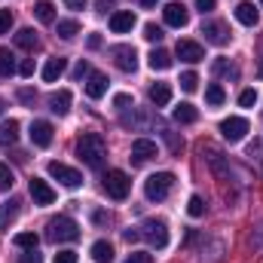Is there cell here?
<instances>
[{"instance_id":"1","label":"cell","mask_w":263,"mask_h":263,"mask_svg":"<svg viewBox=\"0 0 263 263\" xmlns=\"http://www.w3.org/2000/svg\"><path fill=\"white\" fill-rule=\"evenodd\" d=\"M77 156H80L89 168H101V162H104V156H107V144H104V138H101L98 132H86V135H80V141H77Z\"/></svg>"},{"instance_id":"2","label":"cell","mask_w":263,"mask_h":263,"mask_svg":"<svg viewBox=\"0 0 263 263\" xmlns=\"http://www.w3.org/2000/svg\"><path fill=\"white\" fill-rule=\"evenodd\" d=\"M46 236L52 239V242H77L80 239V227H77V220L73 217H67V214H59V217H52L49 223H46Z\"/></svg>"},{"instance_id":"3","label":"cell","mask_w":263,"mask_h":263,"mask_svg":"<svg viewBox=\"0 0 263 263\" xmlns=\"http://www.w3.org/2000/svg\"><path fill=\"white\" fill-rule=\"evenodd\" d=\"M172 187H175V175H172V172H156V175L147 178V184H144V196L150 199V202H162V199L168 196Z\"/></svg>"},{"instance_id":"4","label":"cell","mask_w":263,"mask_h":263,"mask_svg":"<svg viewBox=\"0 0 263 263\" xmlns=\"http://www.w3.org/2000/svg\"><path fill=\"white\" fill-rule=\"evenodd\" d=\"M141 239H147L150 248H165V245H168V227H165V220H156V217L144 220Z\"/></svg>"},{"instance_id":"5","label":"cell","mask_w":263,"mask_h":263,"mask_svg":"<svg viewBox=\"0 0 263 263\" xmlns=\"http://www.w3.org/2000/svg\"><path fill=\"white\" fill-rule=\"evenodd\" d=\"M104 190H107V196H110V199L123 202V199L129 196V190H132L129 175H126V172H120V168L107 172V175H104Z\"/></svg>"},{"instance_id":"6","label":"cell","mask_w":263,"mask_h":263,"mask_svg":"<svg viewBox=\"0 0 263 263\" xmlns=\"http://www.w3.org/2000/svg\"><path fill=\"white\" fill-rule=\"evenodd\" d=\"M49 175H52L62 187H67V190H77V187L83 184V175H80L77 168L65 165V162H49Z\"/></svg>"},{"instance_id":"7","label":"cell","mask_w":263,"mask_h":263,"mask_svg":"<svg viewBox=\"0 0 263 263\" xmlns=\"http://www.w3.org/2000/svg\"><path fill=\"white\" fill-rule=\"evenodd\" d=\"M202 153H208L205 159H208L214 178H217V181H227V178H230V162L223 159V153H220L217 147H211V144H202Z\"/></svg>"},{"instance_id":"8","label":"cell","mask_w":263,"mask_h":263,"mask_svg":"<svg viewBox=\"0 0 263 263\" xmlns=\"http://www.w3.org/2000/svg\"><path fill=\"white\" fill-rule=\"evenodd\" d=\"M220 135H223L230 144L242 141V138L248 135V120H245V117H227V120L220 123Z\"/></svg>"},{"instance_id":"9","label":"cell","mask_w":263,"mask_h":263,"mask_svg":"<svg viewBox=\"0 0 263 263\" xmlns=\"http://www.w3.org/2000/svg\"><path fill=\"white\" fill-rule=\"evenodd\" d=\"M156 156V141H150V138H138V141H132V165H144V162H150Z\"/></svg>"},{"instance_id":"10","label":"cell","mask_w":263,"mask_h":263,"mask_svg":"<svg viewBox=\"0 0 263 263\" xmlns=\"http://www.w3.org/2000/svg\"><path fill=\"white\" fill-rule=\"evenodd\" d=\"M110 55H114L117 67H120V70H126V73H132V70L138 67V52H135V46H129V43L114 46V49H110Z\"/></svg>"},{"instance_id":"11","label":"cell","mask_w":263,"mask_h":263,"mask_svg":"<svg viewBox=\"0 0 263 263\" xmlns=\"http://www.w3.org/2000/svg\"><path fill=\"white\" fill-rule=\"evenodd\" d=\"M202 34H205V40L208 43H214V46H227L230 43V28L223 25V22H205L202 25Z\"/></svg>"},{"instance_id":"12","label":"cell","mask_w":263,"mask_h":263,"mask_svg":"<svg viewBox=\"0 0 263 263\" xmlns=\"http://www.w3.org/2000/svg\"><path fill=\"white\" fill-rule=\"evenodd\" d=\"M28 190H31V199H34V205H52V202H55V190H52V187H49L43 178H31Z\"/></svg>"},{"instance_id":"13","label":"cell","mask_w":263,"mask_h":263,"mask_svg":"<svg viewBox=\"0 0 263 263\" xmlns=\"http://www.w3.org/2000/svg\"><path fill=\"white\" fill-rule=\"evenodd\" d=\"M175 52H178V59H181V62H187V65H196V62L205 59V49L199 46L196 40H178Z\"/></svg>"},{"instance_id":"14","label":"cell","mask_w":263,"mask_h":263,"mask_svg":"<svg viewBox=\"0 0 263 263\" xmlns=\"http://www.w3.org/2000/svg\"><path fill=\"white\" fill-rule=\"evenodd\" d=\"M28 135H31V144H34V147H49V144H52V123L34 120Z\"/></svg>"},{"instance_id":"15","label":"cell","mask_w":263,"mask_h":263,"mask_svg":"<svg viewBox=\"0 0 263 263\" xmlns=\"http://www.w3.org/2000/svg\"><path fill=\"white\" fill-rule=\"evenodd\" d=\"M162 18H165V25H172V28H184V25L190 22V12H187L184 3H168V6L162 9Z\"/></svg>"},{"instance_id":"16","label":"cell","mask_w":263,"mask_h":263,"mask_svg":"<svg viewBox=\"0 0 263 263\" xmlns=\"http://www.w3.org/2000/svg\"><path fill=\"white\" fill-rule=\"evenodd\" d=\"M132 28H135V12L132 9H120V12L110 15V31L114 34H129Z\"/></svg>"},{"instance_id":"17","label":"cell","mask_w":263,"mask_h":263,"mask_svg":"<svg viewBox=\"0 0 263 263\" xmlns=\"http://www.w3.org/2000/svg\"><path fill=\"white\" fill-rule=\"evenodd\" d=\"M104 92H107V77L98 73V70H92L89 73V83H86V95L89 98H104Z\"/></svg>"},{"instance_id":"18","label":"cell","mask_w":263,"mask_h":263,"mask_svg":"<svg viewBox=\"0 0 263 263\" xmlns=\"http://www.w3.org/2000/svg\"><path fill=\"white\" fill-rule=\"evenodd\" d=\"M49 110L59 114V117H65L67 110H70V92L67 89H59V92L49 95Z\"/></svg>"},{"instance_id":"19","label":"cell","mask_w":263,"mask_h":263,"mask_svg":"<svg viewBox=\"0 0 263 263\" xmlns=\"http://www.w3.org/2000/svg\"><path fill=\"white\" fill-rule=\"evenodd\" d=\"M236 18H239L245 28H254V25L260 22V12L254 9V3H239V6H236Z\"/></svg>"},{"instance_id":"20","label":"cell","mask_w":263,"mask_h":263,"mask_svg":"<svg viewBox=\"0 0 263 263\" xmlns=\"http://www.w3.org/2000/svg\"><path fill=\"white\" fill-rule=\"evenodd\" d=\"M147 65H150V70H168V67L175 65V59H172V52H165V49H153V52L147 55Z\"/></svg>"},{"instance_id":"21","label":"cell","mask_w":263,"mask_h":263,"mask_svg":"<svg viewBox=\"0 0 263 263\" xmlns=\"http://www.w3.org/2000/svg\"><path fill=\"white\" fill-rule=\"evenodd\" d=\"M150 101H153L156 107H165V104L172 101V86H168V83H153V86H150Z\"/></svg>"},{"instance_id":"22","label":"cell","mask_w":263,"mask_h":263,"mask_svg":"<svg viewBox=\"0 0 263 263\" xmlns=\"http://www.w3.org/2000/svg\"><path fill=\"white\" fill-rule=\"evenodd\" d=\"M15 217H18V202H15V199L3 202V205H0V233H6Z\"/></svg>"},{"instance_id":"23","label":"cell","mask_w":263,"mask_h":263,"mask_svg":"<svg viewBox=\"0 0 263 263\" xmlns=\"http://www.w3.org/2000/svg\"><path fill=\"white\" fill-rule=\"evenodd\" d=\"M65 67H67L65 59H59V55H55V59H49L46 67H43V80H46V83H55V80L65 73Z\"/></svg>"},{"instance_id":"24","label":"cell","mask_w":263,"mask_h":263,"mask_svg":"<svg viewBox=\"0 0 263 263\" xmlns=\"http://www.w3.org/2000/svg\"><path fill=\"white\" fill-rule=\"evenodd\" d=\"M34 15H37L43 25H52V22H55V6H52V0H37V3H34Z\"/></svg>"},{"instance_id":"25","label":"cell","mask_w":263,"mask_h":263,"mask_svg":"<svg viewBox=\"0 0 263 263\" xmlns=\"http://www.w3.org/2000/svg\"><path fill=\"white\" fill-rule=\"evenodd\" d=\"M92 260L95 263H114V245L104 242V239L95 242V245H92Z\"/></svg>"},{"instance_id":"26","label":"cell","mask_w":263,"mask_h":263,"mask_svg":"<svg viewBox=\"0 0 263 263\" xmlns=\"http://www.w3.org/2000/svg\"><path fill=\"white\" fill-rule=\"evenodd\" d=\"M196 120H199V110L193 104H178V107H175V123L190 126V123H196Z\"/></svg>"},{"instance_id":"27","label":"cell","mask_w":263,"mask_h":263,"mask_svg":"<svg viewBox=\"0 0 263 263\" xmlns=\"http://www.w3.org/2000/svg\"><path fill=\"white\" fill-rule=\"evenodd\" d=\"M18 141V123L15 120H3L0 123V144L6 147V144H15Z\"/></svg>"},{"instance_id":"28","label":"cell","mask_w":263,"mask_h":263,"mask_svg":"<svg viewBox=\"0 0 263 263\" xmlns=\"http://www.w3.org/2000/svg\"><path fill=\"white\" fill-rule=\"evenodd\" d=\"M205 101H208L211 107H220V104L227 101V92H223V86H217V83H211V86L205 89Z\"/></svg>"},{"instance_id":"29","label":"cell","mask_w":263,"mask_h":263,"mask_svg":"<svg viewBox=\"0 0 263 263\" xmlns=\"http://www.w3.org/2000/svg\"><path fill=\"white\" fill-rule=\"evenodd\" d=\"M12 73H15V55L0 46V77H12Z\"/></svg>"},{"instance_id":"30","label":"cell","mask_w":263,"mask_h":263,"mask_svg":"<svg viewBox=\"0 0 263 263\" xmlns=\"http://www.w3.org/2000/svg\"><path fill=\"white\" fill-rule=\"evenodd\" d=\"M15 46H22V49H37V34H34L31 28H22V31L15 34Z\"/></svg>"},{"instance_id":"31","label":"cell","mask_w":263,"mask_h":263,"mask_svg":"<svg viewBox=\"0 0 263 263\" xmlns=\"http://www.w3.org/2000/svg\"><path fill=\"white\" fill-rule=\"evenodd\" d=\"M15 248H22V251H34L37 245H40V239H37V233H18L15 239Z\"/></svg>"},{"instance_id":"32","label":"cell","mask_w":263,"mask_h":263,"mask_svg":"<svg viewBox=\"0 0 263 263\" xmlns=\"http://www.w3.org/2000/svg\"><path fill=\"white\" fill-rule=\"evenodd\" d=\"M77 34H80V22H73V18L59 22V37H62V40H73Z\"/></svg>"},{"instance_id":"33","label":"cell","mask_w":263,"mask_h":263,"mask_svg":"<svg viewBox=\"0 0 263 263\" xmlns=\"http://www.w3.org/2000/svg\"><path fill=\"white\" fill-rule=\"evenodd\" d=\"M187 211H190V217H202V214H205V199L202 196H190Z\"/></svg>"},{"instance_id":"34","label":"cell","mask_w":263,"mask_h":263,"mask_svg":"<svg viewBox=\"0 0 263 263\" xmlns=\"http://www.w3.org/2000/svg\"><path fill=\"white\" fill-rule=\"evenodd\" d=\"M144 37H147L150 43H159V40H162L165 34H162V28H159V25H153V22H147V25H144Z\"/></svg>"},{"instance_id":"35","label":"cell","mask_w":263,"mask_h":263,"mask_svg":"<svg viewBox=\"0 0 263 263\" xmlns=\"http://www.w3.org/2000/svg\"><path fill=\"white\" fill-rule=\"evenodd\" d=\"M196 86H199V77L193 73V70L181 73V89H184V92H196Z\"/></svg>"},{"instance_id":"36","label":"cell","mask_w":263,"mask_h":263,"mask_svg":"<svg viewBox=\"0 0 263 263\" xmlns=\"http://www.w3.org/2000/svg\"><path fill=\"white\" fill-rule=\"evenodd\" d=\"M12 184H15V178H12L9 165H3V162H0V190H9Z\"/></svg>"},{"instance_id":"37","label":"cell","mask_w":263,"mask_h":263,"mask_svg":"<svg viewBox=\"0 0 263 263\" xmlns=\"http://www.w3.org/2000/svg\"><path fill=\"white\" fill-rule=\"evenodd\" d=\"M18 101H22L25 107H34V101H37V92H34V89H18Z\"/></svg>"},{"instance_id":"38","label":"cell","mask_w":263,"mask_h":263,"mask_svg":"<svg viewBox=\"0 0 263 263\" xmlns=\"http://www.w3.org/2000/svg\"><path fill=\"white\" fill-rule=\"evenodd\" d=\"M239 104H242V107H254V104H257V92H254V89H245V92L239 95Z\"/></svg>"},{"instance_id":"39","label":"cell","mask_w":263,"mask_h":263,"mask_svg":"<svg viewBox=\"0 0 263 263\" xmlns=\"http://www.w3.org/2000/svg\"><path fill=\"white\" fill-rule=\"evenodd\" d=\"M214 73H230V77H239V70L230 65V62H223V59H217V62H214Z\"/></svg>"},{"instance_id":"40","label":"cell","mask_w":263,"mask_h":263,"mask_svg":"<svg viewBox=\"0 0 263 263\" xmlns=\"http://www.w3.org/2000/svg\"><path fill=\"white\" fill-rule=\"evenodd\" d=\"M9 28H12V12L0 9V34H9Z\"/></svg>"},{"instance_id":"41","label":"cell","mask_w":263,"mask_h":263,"mask_svg":"<svg viewBox=\"0 0 263 263\" xmlns=\"http://www.w3.org/2000/svg\"><path fill=\"white\" fill-rule=\"evenodd\" d=\"M129 104H135V101H132V95H126V92L114 95V107H120V110H129Z\"/></svg>"},{"instance_id":"42","label":"cell","mask_w":263,"mask_h":263,"mask_svg":"<svg viewBox=\"0 0 263 263\" xmlns=\"http://www.w3.org/2000/svg\"><path fill=\"white\" fill-rule=\"evenodd\" d=\"M34 70H37V65H34V59H25V62L18 65V73H22V77H34Z\"/></svg>"},{"instance_id":"43","label":"cell","mask_w":263,"mask_h":263,"mask_svg":"<svg viewBox=\"0 0 263 263\" xmlns=\"http://www.w3.org/2000/svg\"><path fill=\"white\" fill-rule=\"evenodd\" d=\"M55 263H77V251H59Z\"/></svg>"},{"instance_id":"44","label":"cell","mask_w":263,"mask_h":263,"mask_svg":"<svg viewBox=\"0 0 263 263\" xmlns=\"http://www.w3.org/2000/svg\"><path fill=\"white\" fill-rule=\"evenodd\" d=\"M150 260H153L150 254H144V251H135V254H132V257H129L126 263H150Z\"/></svg>"},{"instance_id":"45","label":"cell","mask_w":263,"mask_h":263,"mask_svg":"<svg viewBox=\"0 0 263 263\" xmlns=\"http://www.w3.org/2000/svg\"><path fill=\"white\" fill-rule=\"evenodd\" d=\"M40 260H43V257H40V254H37V248H34V251L22 254V260H18V263H40Z\"/></svg>"},{"instance_id":"46","label":"cell","mask_w":263,"mask_h":263,"mask_svg":"<svg viewBox=\"0 0 263 263\" xmlns=\"http://www.w3.org/2000/svg\"><path fill=\"white\" fill-rule=\"evenodd\" d=\"M214 3H217V0H196V6H199V12H202V15H205V12H211V9H214Z\"/></svg>"},{"instance_id":"47","label":"cell","mask_w":263,"mask_h":263,"mask_svg":"<svg viewBox=\"0 0 263 263\" xmlns=\"http://www.w3.org/2000/svg\"><path fill=\"white\" fill-rule=\"evenodd\" d=\"M86 73H89V65H86V62H80V65L73 67V80H83Z\"/></svg>"},{"instance_id":"48","label":"cell","mask_w":263,"mask_h":263,"mask_svg":"<svg viewBox=\"0 0 263 263\" xmlns=\"http://www.w3.org/2000/svg\"><path fill=\"white\" fill-rule=\"evenodd\" d=\"M95 6H98V12H107V9H114V0H95Z\"/></svg>"},{"instance_id":"49","label":"cell","mask_w":263,"mask_h":263,"mask_svg":"<svg viewBox=\"0 0 263 263\" xmlns=\"http://www.w3.org/2000/svg\"><path fill=\"white\" fill-rule=\"evenodd\" d=\"M65 6H67V9H83V6H86V0H65Z\"/></svg>"},{"instance_id":"50","label":"cell","mask_w":263,"mask_h":263,"mask_svg":"<svg viewBox=\"0 0 263 263\" xmlns=\"http://www.w3.org/2000/svg\"><path fill=\"white\" fill-rule=\"evenodd\" d=\"M101 46V37L98 34H89V49H98Z\"/></svg>"},{"instance_id":"51","label":"cell","mask_w":263,"mask_h":263,"mask_svg":"<svg viewBox=\"0 0 263 263\" xmlns=\"http://www.w3.org/2000/svg\"><path fill=\"white\" fill-rule=\"evenodd\" d=\"M138 239H141L138 230H126V242H138Z\"/></svg>"},{"instance_id":"52","label":"cell","mask_w":263,"mask_h":263,"mask_svg":"<svg viewBox=\"0 0 263 263\" xmlns=\"http://www.w3.org/2000/svg\"><path fill=\"white\" fill-rule=\"evenodd\" d=\"M92 220H95V223H104V220H107V214H104V211H95V214H92Z\"/></svg>"},{"instance_id":"53","label":"cell","mask_w":263,"mask_h":263,"mask_svg":"<svg viewBox=\"0 0 263 263\" xmlns=\"http://www.w3.org/2000/svg\"><path fill=\"white\" fill-rule=\"evenodd\" d=\"M141 3H144V6H156V0H141Z\"/></svg>"},{"instance_id":"54","label":"cell","mask_w":263,"mask_h":263,"mask_svg":"<svg viewBox=\"0 0 263 263\" xmlns=\"http://www.w3.org/2000/svg\"><path fill=\"white\" fill-rule=\"evenodd\" d=\"M257 73H260V77H263V59H260V67H257Z\"/></svg>"},{"instance_id":"55","label":"cell","mask_w":263,"mask_h":263,"mask_svg":"<svg viewBox=\"0 0 263 263\" xmlns=\"http://www.w3.org/2000/svg\"><path fill=\"white\" fill-rule=\"evenodd\" d=\"M3 110H6V104H3V101H0V114H3Z\"/></svg>"},{"instance_id":"56","label":"cell","mask_w":263,"mask_h":263,"mask_svg":"<svg viewBox=\"0 0 263 263\" xmlns=\"http://www.w3.org/2000/svg\"><path fill=\"white\" fill-rule=\"evenodd\" d=\"M260 3H263V0H260Z\"/></svg>"}]
</instances>
